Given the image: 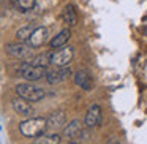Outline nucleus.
<instances>
[{"mask_svg": "<svg viewBox=\"0 0 147 144\" xmlns=\"http://www.w3.org/2000/svg\"><path fill=\"white\" fill-rule=\"evenodd\" d=\"M49 40V30L48 27H35V30H33V33L30 35L29 41H27V45L30 46V48L36 49V48H41L43 45H46Z\"/></svg>", "mask_w": 147, "mask_h": 144, "instance_id": "0eeeda50", "label": "nucleus"}, {"mask_svg": "<svg viewBox=\"0 0 147 144\" xmlns=\"http://www.w3.org/2000/svg\"><path fill=\"white\" fill-rule=\"evenodd\" d=\"M71 74H73V71H71V68H68V67L55 68V70H52V71H48L46 79H48L49 84H60V82H63V81H67Z\"/></svg>", "mask_w": 147, "mask_h": 144, "instance_id": "1a4fd4ad", "label": "nucleus"}, {"mask_svg": "<svg viewBox=\"0 0 147 144\" xmlns=\"http://www.w3.org/2000/svg\"><path fill=\"white\" fill-rule=\"evenodd\" d=\"M117 144H119V143H117Z\"/></svg>", "mask_w": 147, "mask_h": 144, "instance_id": "aec40b11", "label": "nucleus"}, {"mask_svg": "<svg viewBox=\"0 0 147 144\" xmlns=\"http://www.w3.org/2000/svg\"><path fill=\"white\" fill-rule=\"evenodd\" d=\"M16 93L19 98L26 100V101L29 103H35V101H40V100L45 98V90L40 89V87L33 86V84L30 82H22V84H18L16 86Z\"/></svg>", "mask_w": 147, "mask_h": 144, "instance_id": "f03ea898", "label": "nucleus"}, {"mask_svg": "<svg viewBox=\"0 0 147 144\" xmlns=\"http://www.w3.org/2000/svg\"><path fill=\"white\" fill-rule=\"evenodd\" d=\"M19 73L26 81L32 82V81H38V79H41L43 76H46L48 71H46V68L35 67V65L29 64V62H24V64L19 67Z\"/></svg>", "mask_w": 147, "mask_h": 144, "instance_id": "20e7f679", "label": "nucleus"}, {"mask_svg": "<svg viewBox=\"0 0 147 144\" xmlns=\"http://www.w3.org/2000/svg\"><path fill=\"white\" fill-rule=\"evenodd\" d=\"M46 122H48V130L55 133L57 130H63V127L67 125V114L62 109L52 111L49 117L46 119Z\"/></svg>", "mask_w": 147, "mask_h": 144, "instance_id": "423d86ee", "label": "nucleus"}, {"mask_svg": "<svg viewBox=\"0 0 147 144\" xmlns=\"http://www.w3.org/2000/svg\"><path fill=\"white\" fill-rule=\"evenodd\" d=\"M74 82L84 90L92 89V78H90V74L84 70H78L76 73H74Z\"/></svg>", "mask_w": 147, "mask_h": 144, "instance_id": "ddd939ff", "label": "nucleus"}, {"mask_svg": "<svg viewBox=\"0 0 147 144\" xmlns=\"http://www.w3.org/2000/svg\"><path fill=\"white\" fill-rule=\"evenodd\" d=\"M7 52L14 59H21V60H30L33 57V48H30L26 43H11L7 46Z\"/></svg>", "mask_w": 147, "mask_h": 144, "instance_id": "39448f33", "label": "nucleus"}, {"mask_svg": "<svg viewBox=\"0 0 147 144\" xmlns=\"http://www.w3.org/2000/svg\"><path fill=\"white\" fill-rule=\"evenodd\" d=\"M11 106H13V109H14V112L16 114H19V116H24V117H27V119H30L33 116V108H32V105H30L29 101H26V100H22V98H14L13 101H11Z\"/></svg>", "mask_w": 147, "mask_h": 144, "instance_id": "9d476101", "label": "nucleus"}, {"mask_svg": "<svg viewBox=\"0 0 147 144\" xmlns=\"http://www.w3.org/2000/svg\"><path fill=\"white\" fill-rule=\"evenodd\" d=\"M33 30H35V27H33V26L21 27V29L18 30V33H16V38L19 40V43H27V41H29V38H30V35L33 33Z\"/></svg>", "mask_w": 147, "mask_h": 144, "instance_id": "f3484780", "label": "nucleus"}, {"mask_svg": "<svg viewBox=\"0 0 147 144\" xmlns=\"http://www.w3.org/2000/svg\"><path fill=\"white\" fill-rule=\"evenodd\" d=\"M70 37H71V30L70 29H63V30H60V32H59L51 41H49V45H51L52 49H60V48H63V46L68 43Z\"/></svg>", "mask_w": 147, "mask_h": 144, "instance_id": "f8f14e48", "label": "nucleus"}, {"mask_svg": "<svg viewBox=\"0 0 147 144\" xmlns=\"http://www.w3.org/2000/svg\"><path fill=\"white\" fill-rule=\"evenodd\" d=\"M62 19H63V22L70 27L76 26L78 24V13H76L74 5H67V7L63 8V11H62Z\"/></svg>", "mask_w": 147, "mask_h": 144, "instance_id": "4468645a", "label": "nucleus"}, {"mask_svg": "<svg viewBox=\"0 0 147 144\" xmlns=\"http://www.w3.org/2000/svg\"><path fill=\"white\" fill-rule=\"evenodd\" d=\"M36 0H16V5L21 11H29L35 7Z\"/></svg>", "mask_w": 147, "mask_h": 144, "instance_id": "a211bd4d", "label": "nucleus"}, {"mask_svg": "<svg viewBox=\"0 0 147 144\" xmlns=\"http://www.w3.org/2000/svg\"><path fill=\"white\" fill-rule=\"evenodd\" d=\"M70 144H76V143H70Z\"/></svg>", "mask_w": 147, "mask_h": 144, "instance_id": "6ab92c4d", "label": "nucleus"}, {"mask_svg": "<svg viewBox=\"0 0 147 144\" xmlns=\"http://www.w3.org/2000/svg\"><path fill=\"white\" fill-rule=\"evenodd\" d=\"M101 119H103V109L100 105H92L90 109L87 111L86 119H84V124H86L87 128H93V127H98L101 124Z\"/></svg>", "mask_w": 147, "mask_h": 144, "instance_id": "6e6552de", "label": "nucleus"}, {"mask_svg": "<svg viewBox=\"0 0 147 144\" xmlns=\"http://www.w3.org/2000/svg\"><path fill=\"white\" fill-rule=\"evenodd\" d=\"M62 135L59 133H45L35 139V144H60Z\"/></svg>", "mask_w": 147, "mask_h": 144, "instance_id": "dca6fc26", "label": "nucleus"}, {"mask_svg": "<svg viewBox=\"0 0 147 144\" xmlns=\"http://www.w3.org/2000/svg\"><path fill=\"white\" fill-rule=\"evenodd\" d=\"M81 133H82V124H81L79 119H74L70 124H67L63 127V131H62L63 138H68V139H76Z\"/></svg>", "mask_w": 147, "mask_h": 144, "instance_id": "9b49d317", "label": "nucleus"}, {"mask_svg": "<svg viewBox=\"0 0 147 144\" xmlns=\"http://www.w3.org/2000/svg\"><path fill=\"white\" fill-rule=\"evenodd\" d=\"M48 130V122L45 117H30L19 124V131L27 138H38L46 133Z\"/></svg>", "mask_w": 147, "mask_h": 144, "instance_id": "f257e3e1", "label": "nucleus"}, {"mask_svg": "<svg viewBox=\"0 0 147 144\" xmlns=\"http://www.w3.org/2000/svg\"><path fill=\"white\" fill-rule=\"evenodd\" d=\"M51 55H52V52H51V51L43 52V54H38V55H33V57L29 60V64L35 65V67L46 68L49 64H51Z\"/></svg>", "mask_w": 147, "mask_h": 144, "instance_id": "2eb2a0df", "label": "nucleus"}, {"mask_svg": "<svg viewBox=\"0 0 147 144\" xmlns=\"http://www.w3.org/2000/svg\"><path fill=\"white\" fill-rule=\"evenodd\" d=\"M74 57V48L73 46H63V48L57 49L52 52L51 55V64L55 65L57 68H65L68 67L71 60Z\"/></svg>", "mask_w": 147, "mask_h": 144, "instance_id": "7ed1b4c3", "label": "nucleus"}]
</instances>
